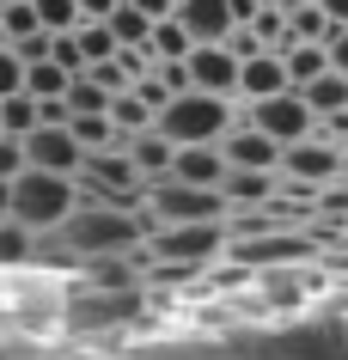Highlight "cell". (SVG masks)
Returning <instances> with one entry per match:
<instances>
[{"instance_id":"1f68e13d","label":"cell","mask_w":348,"mask_h":360,"mask_svg":"<svg viewBox=\"0 0 348 360\" xmlns=\"http://www.w3.org/2000/svg\"><path fill=\"white\" fill-rule=\"evenodd\" d=\"M6 6H31V0H6Z\"/></svg>"},{"instance_id":"5b68a950","label":"cell","mask_w":348,"mask_h":360,"mask_svg":"<svg viewBox=\"0 0 348 360\" xmlns=\"http://www.w3.org/2000/svg\"><path fill=\"white\" fill-rule=\"evenodd\" d=\"M342 177V147L324 141V134H311L299 147L281 153V184H306V190H330Z\"/></svg>"},{"instance_id":"ba28073f","label":"cell","mask_w":348,"mask_h":360,"mask_svg":"<svg viewBox=\"0 0 348 360\" xmlns=\"http://www.w3.org/2000/svg\"><path fill=\"white\" fill-rule=\"evenodd\" d=\"M220 159H226V171H281V147L269 134H257L245 122V110H238V129L220 141Z\"/></svg>"},{"instance_id":"4fadbf2b","label":"cell","mask_w":348,"mask_h":360,"mask_svg":"<svg viewBox=\"0 0 348 360\" xmlns=\"http://www.w3.org/2000/svg\"><path fill=\"white\" fill-rule=\"evenodd\" d=\"M299 98H306V110L318 116V122L348 116V79H342V74H318L311 86H299Z\"/></svg>"},{"instance_id":"cb8c5ba5","label":"cell","mask_w":348,"mask_h":360,"mask_svg":"<svg viewBox=\"0 0 348 360\" xmlns=\"http://www.w3.org/2000/svg\"><path fill=\"white\" fill-rule=\"evenodd\" d=\"M0 31H6V43H31V37H43L37 6H6V13H0Z\"/></svg>"},{"instance_id":"8fae6325","label":"cell","mask_w":348,"mask_h":360,"mask_svg":"<svg viewBox=\"0 0 348 360\" xmlns=\"http://www.w3.org/2000/svg\"><path fill=\"white\" fill-rule=\"evenodd\" d=\"M172 177L190 184V190H220L226 184V159H220V147H177Z\"/></svg>"},{"instance_id":"44dd1931","label":"cell","mask_w":348,"mask_h":360,"mask_svg":"<svg viewBox=\"0 0 348 360\" xmlns=\"http://www.w3.org/2000/svg\"><path fill=\"white\" fill-rule=\"evenodd\" d=\"M37 6V25L49 31V37H67V31H79V0H31Z\"/></svg>"},{"instance_id":"30bf717a","label":"cell","mask_w":348,"mask_h":360,"mask_svg":"<svg viewBox=\"0 0 348 360\" xmlns=\"http://www.w3.org/2000/svg\"><path fill=\"white\" fill-rule=\"evenodd\" d=\"M281 92H293L281 56H251V61H238V104H263V98H281Z\"/></svg>"},{"instance_id":"e0dca14e","label":"cell","mask_w":348,"mask_h":360,"mask_svg":"<svg viewBox=\"0 0 348 360\" xmlns=\"http://www.w3.org/2000/svg\"><path fill=\"white\" fill-rule=\"evenodd\" d=\"M43 129V110H37V98H0V134H13V141H25V134H37Z\"/></svg>"},{"instance_id":"7402d4cb","label":"cell","mask_w":348,"mask_h":360,"mask_svg":"<svg viewBox=\"0 0 348 360\" xmlns=\"http://www.w3.org/2000/svg\"><path fill=\"white\" fill-rule=\"evenodd\" d=\"M61 104H67V116H104V110H110V92L79 74L74 86H67V98H61Z\"/></svg>"},{"instance_id":"4dcf8cb0","label":"cell","mask_w":348,"mask_h":360,"mask_svg":"<svg viewBox=\"0 0 348 360\" xmlns=\"http://www.w3.org/2000/svg\"><path fill=\"white\" fill-rule=\"evenodd\" d=\"M342 171H348V141H342Z\"/></svg>"},{"instance_id":"484cf974","label":"cell","mask_w":348,"mask_h":360,"mask_svg":"<svg viewBox=\"0 0 348 360\" xmlns=\"http://www.w3.org/2000/svg\"><path fill=\"white\" fill-rule=\"evenodd\" d=\"M25 171V141H13V134H0V184H13Z\"/></svg>"},{"instance_id":"83f0119b","label":"cell","mask_w":348,"mask_h":360,"mask_svg":"<svg viewBox=\"0 0 348 360\" xmlns=\"http://www.w3.org/2000/svg\"><path fill=\"white\" fill-rule=\"evenodd\" d=\"M129 6H135V13H141L147 25H165V19H177V0H129Z\"/></svg>"},{"instance_id":"6da1fadb","label":"cell","mask_w":348,"mask_h":360,"mask_svg":"<svg viewBox=\"0 0 348 360\" xmlns=\"http://www.w3.org/2000/svg\"><path fill=\"white\" fill-rule=\"evenodd\" d=\"M226 245H232L226 220H208V226H159V232H147L141 263L177 269V275H195V281H202L214 263H226Z\"/></svg>"},{"instance_id":"8992f818","label":"cell","mask_w":348,"mask_h":360,"mask_svg":"<svg viewBox=\"0 0 348 360\" xmlns=\"http://www.w3.org/2000/svg\"><path fill=\"white\" fill-rule=\"evenodd\" d=\"M86 165V153L67 129H37L25 134V171H49V177H79Z\"/></svg>"},{"instance_id":"3957f363","label":"cell","mask_w":348,"mask_h":360,"mask_svg":"<svg viewBox=\"0 0 348 360\" xmlns=\"http://www.w3.org/2000/svg\"><path fill=\"white\" fill-rule=\"evenodd\" d=\"M74 208H79V184L74 177H49V171H19V177H13V220H19L25 232L49 238V232H61L74 220Z\"/></svg>"},{"instance_id":"ac0fdd59","label":"cell","mask_w":348,"mask_h":360,"mask_svg":"<svg viewBox=\"0 0 348 360\" xmlns=\"http://www.w3.org/2000/svg\"><path fill=\"white\" fill-rule=\"evenodd\" d=\"M147 56H153V61H190V56H195V43H190V31H183L177 19H165V25H153Z\"/></svg>"},{"instance_id":"ffe728a7","label":"cell","mask_w":348,"mask_h":360,"mask_svg":"<svg viewBox=\"0 0 348 360\" xmlns=\"http://www.w3.org/2000/svg\"><path fill=\"white\" fill-rule=\"evenodd\" d=\"M104 25H110L116 49H147V37H153V25L141 19V13H135V6H129V0H122V6H116V13H110V19H104Z\"/></svg>"},{"instance_id":"277c9868","label":"cell","mask_w":348,"mask_h":360,"mask_svg":"<svg viewBox=\"0 0 348 360\" xmlns=\"http://www.w3.org/2000/svg\"><path fill=\"white\" fill-rule=\"evenodd\" d=\"M245 110V122H251L257 134H269L275 147L288 153V147H299V141H311L318 134V116L306 110V98L299 92H281V98H263V104H238Z\"/></svg>"},{"instance_id":"52a82bcc","label":"cell","mask_w":348,"mask_h":360,"mask_svg":"<svg viewBox=\"0 0 348 360\" xmlns=\"http://www.w3.org/2000/svg\"><path fill=\"white\" fill-rule=\"evenodd\" d=\"M190 92H208V98H226L238 104V56L226 43H202L190 56Z\"/></svg>"},{"instance_id":"f1b7e54d","label":"cell","mask_w":348,"mask_h":360,"mask_svg":"<svg viewBox=\"0 0 348 360\" xmlns=\"http://www.w3.org/2000/svg\"><path fill=\"white\" fill-rule=\"evenodd\" d=\"M116 6H122V0H79V19H86V25H104Z\"/></svg>"},{"instance_id":"2e32d148","label":"cell","mask_w":348,"mask_h":360,"mask_svg":"<svg viewBox=\"0 0 348 360\" xmlns=\"http://www.w3.org/2000/svg\"><path fill=\"white\" fill-rule=\"evenodd\" d=\"M110 122H116V134H122V141H135V134L153 129V110H147V104H141V92L129 86V92L110 98Z\"/></svg>"},{"instance_id":"7c38bea8","label":"cell","mask_w":348,"mask_h":360,"mask_svg":"<svg viewBox=\"0 0 348 360\" xmlns=\"http://www.w3.org/2000/svg\"><path fill=\"white\" fill-rule=\"evenodd\" d=\"M172 159H177V147H172L159 129H147V134H135V141H129V165L141 171V184H159V177H172Z\"/></svg>"},{"instance_id":"4316f807","label":"cell","mask_w":348,"mask_h":360,"mask_svg":"<svg viewBox=\"0 0 348 360\" xmlns=\"http://www.w3.org/2000/svg\"><path fill=\"white\" fill-rule=\"evenodd\" d=\"M324 56H330V74L348 79V31H330V37H324Z\"/></svg>"},{"instance_id":"d6a6232c","label":"cell","mask_w":348,"mask_h":360,"mask_svg":"<svg viewBox=\"0 0 348 360\" xmlns=\"http://www.w3.org/2000/svg\"><path fill=\"white\" fill-rule=\"evenodd\" d=\"M0 13H6V0H0Z\"/></svg>"},{"instance_id":"f546056e","label":"cell","mask_w":348,"mask_h":360,"mask_svg":"<svg viewBox=\"0 0 348 360\" xmlns=\"http://www.w3.org/2000/svg\"><path fill=\"white\" fill-rule=\"evenodd\" d=\"M318 13L330 19V31H348V0H318Z\"/></svg>"},{"instance_id":"d6986e66","label":"cell","mask_w":348,"mask_h":360,"mask_svg":"<svg viewBox=\"0 0 348 360\" xmlns=\"http://www.w3.org/2000/svg\"><path fill=\"white\" fill-rule=\"evenodd\" d=\"M67 86H74V79L61 74L56 61H37V68H25V98H37V104H56V98H67Z\"/></svg>"},{"instance_id":"7a4b0ae2","label":"cell","mask_w":348,"mask_h":360,"mask_svg":"<svg viewBox=\"0 0 348 360\" xmlns=\"http://www.w3.org/2000/svg\"><path fill=\"white\" fill-rule=\"evenodd\" d=\"M153 129L165 134L172 147H220V141L238 129V104L208 98V92H183V98H172V104L153 116Z\"/></svg>"},{"instance_id":"9c48e42d","label":"cell","mask_w":348,"mask_h":360,"mask_svg":"<svg viewBox=\"0 0 348 360\" xmlns=\"http://www.w3.org/2000/svg\"><path fill=\"white\" fill-rule=\"evenodd\" d=\"M177 25L190 31L195 49H202V43H226L232 31H238V19H232V0H177Z\"/></svg>"},{"instance_id":"9a60e30c","label":"cell","mask_w":348,"mask_h":360,"mask_svg":"<svg viewBox=\"0 0 348 360\" xmlns=\"http://www.w3.org/2000/svg\"><path fill=\"white\" fill-rule=\"evenodd\" d=\"M281 68H288V86L299 92V86H311L318 74H330V56H324V43H288V49H281Z\"/></svg>"},{"instance_id":"d4e9b609","label":"cell","mask_w":348,"mask_h":360,"mask_svg":"<svg viewBox=\"0 0 348 360\" xmlns=\"http://www.w3.org/2000/svg\"><path fill=\"white\" fill-rule=\"evenodd\" d=\"M25 92V61L13 56V43H0V98H19Z\"/></svg>"},{"instance_id":"5bb4252c","label":"cell","mask_w":348,"mask_h":360,"mask_svg":"<svg viewBox=\"0 0 348 360\" xmlns=\"http://www.w3.org/2000/svg\"><path fill=\"white\" fill-rule=\"evenodd\" d=\"M37 232H25L19 220H0V269L6 275H25V269H37Z\"/></svg>"},{"instance_id":"603a6c76","label":"cell","mask_w":348,"mask_h":360,"mask_svg":"<svg viewBox=\"0 0 348 360\" xmlns=\"http://www.w3.org/2000/svg\"><path fill=\"white\" fill-rule=\"evenodd\" d=\"M74 37H79V56H86V68H98V61H116V56H122V49H116V37H110V25H79Z\"/></svg>"}]
</instances>
